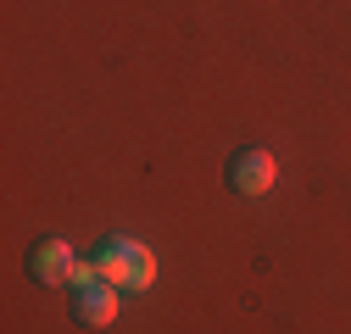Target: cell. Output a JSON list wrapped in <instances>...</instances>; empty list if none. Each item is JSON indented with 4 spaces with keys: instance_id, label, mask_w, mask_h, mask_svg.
Masks as SVG:
<instances>
[{
    "instance_id": "cell-4",
    "label": "cell",
    "mask_w": 351,
    "mask_h": 334,
    "mask_svg": "<svg viewBox=\"0 0 351 334\" xmlns=\"http://www.w3.org/2000/svg\"><path fill=\"white\" fill-rule=\"evenodd\" d=\"M117 312H123V290H117V284H106V279L73 296V318H78V323H90V329L117 323Z\"/></svg>"
},
{
    "instance_id": "cell-2",
    "label": "cell",
    "mask_w": 351,
    "mask_h": 334,
    "mask_svg": "<svg viewBox=\"0 0 351 334\" xmlns=\"http://www.w3.org/2000/svg\"><path fill=\"white\" fill-rule=\"evenodd\" d=\"M274 179H279L274 151H262V145L234 151V162H229V184H234L240 195H268V190H274Z\"/></svg>"
},
{
    "instance_id": "cell-3",
    "label": "cell",
    "mask_w": 351,
    "mask_h": 334,
    "mask_svg": "<svg viewBox=\"0 0 351 334\" xmlns=\"http://www.w3.org/2000/svg\"><path fill=\"white\" fill-rule=\"evenodd\" d=\"M73 268H78V257H73V245H67L62 234L39 240V245L28 250V273H34L39 284H73Z\"/></svg>"
},
{
    "instance_id": "cell-1",
    "label": "cell",
    "mask_w": 351,
    "mask_h": 334,
    "mask_svg": "<svg viewBox=\"0 0 351 334\" xmlns=\"http://www.w3.org/2000/svg\"><path fill=\"white\" fill-rule=\"evenodd\" d=\"M90 262L101 268L106 284L123 290V296H134V290H151V284H156V257H151V245L128 240V234H106V240L90 250Z\"/></svg>"
}]
</instances>
